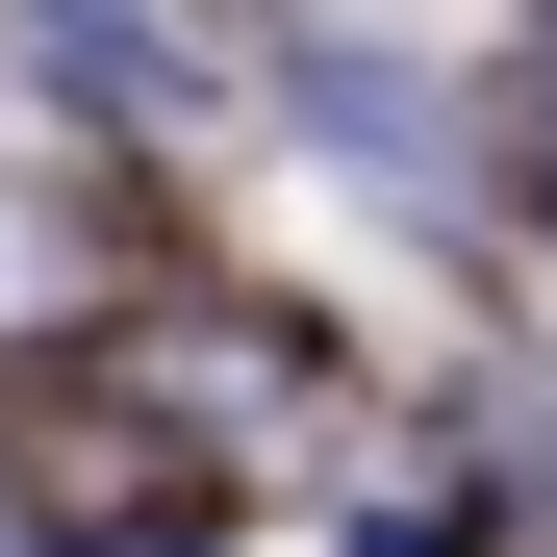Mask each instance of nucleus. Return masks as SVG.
<instances>
[{"mask_svg":"<svg viewBox=\"0 0 557 557\" xmlns=\"http://www.w3.org/2000/svg\"><path fill=\"white\" fill-rule=\"evenodd\" d=\"M76 278H102V228H76V177H51V127L0 102V330H51Z\"/></svg>","mask_w":557,"mask_h":557,"instance_id":"obj_1","label":"nucleus"},{"mask_svg":"<svg viewBox=\"0 0 557 557\" xmlns=\"http://www.w3.org/2000/svg\"><path fill=\"white\" fill-rule=\"evenodd\" d=\"M102 557H177V532H102Z\"/></svg>","mask_w":557,"mask_h":557,"instance_id":"obj_2","label":"nucleus"},{"mask_svg":"<svg viewBox=\"0 0 557 557\" xmlns=\"http://www.w3.org/2000/svg\"><path fill=\"white\" fill-rule=\"evenodd\" d=\"M0 557H26V532H0Z\"/></svg>","mask_w":557,"mask_h":557,"instance_id":"obj_3","label":"nucleus"}]
</instances>
